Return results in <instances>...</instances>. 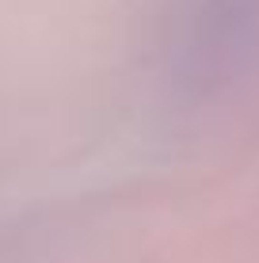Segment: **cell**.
<instances>
[{"label":"cell","mask_w":259,"mask_h":263,"mask_svg":"<svg viewBox=\"0 0 259 263\" xmlns=\"http://www.w3.org/2000/svg\"><path fill=\"white\" fill-rule=\"evenodd\" d=\"M255 0H180L172 12L168 58L172 72L191 84H210L244 50Z\"/></svg>","instance_id":"6da1fadb"}]
</instances>
